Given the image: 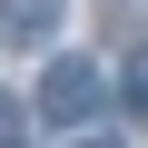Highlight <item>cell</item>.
Segmentation results:
<instances>
[{"mask_svg":"<svg viewBox=\"0 0 148 148\" xmlns=\"http://www.w3.org/2000/svg\"><path fill=\"white\" fill-rule=\"evenodd\" d=\"M59 30V0H0V49H40Z\"/></svg>","mask_w":148,"mask_h":148,"instance_id":"obj_2","label":"cell"},{"mask_svg":"<svg viewBox=\"0 0 148 148\" xmlns=\"http://www.w3.org/2000/svg\"><path fill=\"white\" fill-rule=\"evenodd\" d=\"M79 148H119V138H79Z\"/></svg>","mask_w":148,"mask_h":148,"instance_id":"obj_5","label":"cell"},{"mask_svg":"<svg viewBox=\"0 0 148 148\" xmlns=\"http://www.w3.org/2000/svg\"><path fill=\"white\" fill-rule=\"evenodd\" d=\"M99 109H109V79H99L89 59H59L49 79H40V119H59V128H79V119H99Z\"/></svg>","mask_w":148,"mask_h":148,"instance_id":"obj_1","label":"cell"},{"mask_svg":"<svg viewBox=\"0 0 148 148\" xmlns=\"http://www.w3.org/2000/svg\"><path fill=\"white\" fill-rule=\"evenodd\" d=\"M128 109H138V119H148V59H138V69H128Z\"/></svg>","mask_w":148,"mask_h":148,"instance_id":"obj_4","label":"cell"},{"mask_svg":"<svg viewBox=\"0 0 148 148\" xmlns=\"http://www.w3.org/2000/svg\"><path fill=\"white\" fill-rule=\"evenodd\" d=\"M10 138H20V99L0 89V148H10Z\"/></svg>","mask_w":148,"mask_h":148,"instance_id":"obj_3","label":"cell"}]
</instances>
